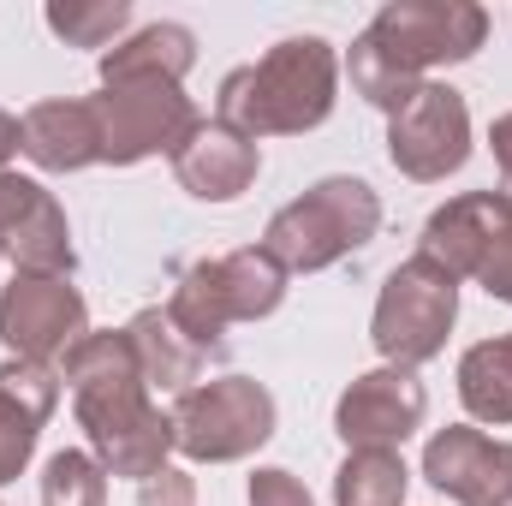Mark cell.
I'll return each instance as SVG.
<instances>
[{"label": "cell", "mask_w": 512, "mask_h": 506, "mask_svg": "<svg viewBox=\"0 0 512 506\" xmlns=\"http://www.w3.org/2000/svg\"><path fill=\"white\" fill-rule=\"evenodd\" d=\"M60 381H72V411L78 429L90 441V459L108 477L149 483L155 471H167L173 453V411L149 405V381L137 370L131 334H84L66 358Z\"/></svg>", "instance_id": "cell-1"}, {"label": "cell", "mask_w": 512, "mask_h": 506, "mask_svg": "<svg viewBox=\"0 0 512 506\" xmlns=\"http://www.w3.org/2000/svg\"><path fill=\"white\" fill-rule=\"evenodd\" d=\"M489 42V12L477 0H387L382 12L352 36L346 72L352 90L393 114L435 66H459Z\"/></svg>", "instance_id": "cell-2"}, {"label": "cell", "mask_w": 512, "mask_h": 506, "mask_svg": "<svg viewBox=\"0 0 512 506\" xmlns=\"http://www.w3.org/2000/svg\"><path fill=\"white\" fill-rule=\"evenodd\" d=\"M340 96V54L328 36H286L274 42L262 60L239 66L221 78L215 96V120L245 137H292V131H316L334 114Z\"/></svg>", "instance_id": "cell-3"}, {"label": "cell", "mask_w": 512, "mask_h": 506, "mask_svg": "<svg viewBox=\"0 0 512 506\" xmlns=\"http://www.w3.org/2000/svg\"><path fill=\"white\" fill-rule=\"evenodd\" d=\"M376 233H382V197L364 179L334 173V179H316L304 197H292L286 209L268 215L262 251L286 274H322L340 256L364 251Z\"/></svg>", "instance_id": "cell-4"}, {"label": "cell", "mask_w": 512, "mask_h": 506, "mask_svg": "<svg viewBox=\"0 0 512 506\" xmlns=\"http://www.w3.org/2000/svg\"><path fill=\"white\" fill-rule=\"evenodd\" d=\"M280 298H286V268L262 251V245H251V251H227V256H209V262H191L179 274V292L167 298V316L179 322V334L203 358H221L227 328L233 322L274 316Z\"/></svg>", "instance_id": "cell-5"}, {"label": "cell", "mask_w": 512, "mask_h": 506, "mask_svg": "<svg viewBox=\"0 0 512 506\" xmlns=\"http://www.w3.org/2000/svg\"><path fill=\"white\" fill-rule=\"evenodd\" d=\"M459 322V280L435 268L429 256H405L382 280L370 340L393 370H423L429 358L447 352V334Z\"/></svg>", "instance_id": "cell-6"}, {"label": "cell", "mask_w": 512, "mask_h": 506, "mask_svg": "<svg viewBox=\"0 0 512 506\" xmlns=\"http://www.w3.org/2000/svg\"><path fill=\"white\" fill-rule=\"evenodd\" d=\"M274 393L251 376L197 381L173 399V447L197 465H233L251 459L274 435Z\"/></svg>", "instance_id": "cell-7"}, {"label": "cell", "mask_w": 512, "mask_h": 506, "mask_svg": "<svg viewBox=\"0 0 512 506\" xmlns=\"http://www.w3.org/2000/svg\"><path fill=\"white\" fill-rule=\"evenodd\" d=\"M90 108H96V126H102V161L108 167H137L149 155H173L197 131L191 96L167 78L102 84V96H90Z\"/></svg>", "instance_id": "cell-8"}, {"label": "cell", "mask_w": 512, "mask_h": 506, "mask_svg": "<svg viewBox=\"0 0 512 506\" xmlns=\"http://www.w3.org/2000/svg\"><path fill=\"white\" fill-rule=\"evenodd\" d=\"M387 161L417 179L435 185L447 173H459L471 161V108L453 84H417L393 114H387Z\"/></svg>", "instance_id": "cell-9"}, {"label": "cell", "mask_w": 512, "mask_h": 506, "mask_svg": "<svg viewBox=\"0 0 512 506\" xmlns=\"http://www.w3.org/2000/svg\"><path fill=\"white\" fill-rule=\"evenodd\" d=\"M90 334V304L66 274H12L0 286V340L12 358L60 364Z\"/></svg>", "instance_id": "cell-10"}, {"label": "cell", "mask_w": 512, "mask_h": 506, "mask_svg": "<svg viewBox=\"0 0 512 506\" xmlns=\"http://www.w3.org/2000/svg\"><path fill=\"white\" fill-rule=\"evenodd\" d=\"M0 256L18 274H72V227L48 185L0 167Z\"/></svg>", "instance_id": "cell-11"}, {"label": "cell", "mask_w": 512, "mask_h": 506, "mask_svg": "<svg viewBox=\"0 0 512 506\" xmlns=\"http://www.w3.org/2000/svg\"><path fill=\"white\" fill-rule=\"evenodd\" d=\"M423 477L459 506H512V441L447 423L423 447Z\"/></svg>", "instance_id": "cell-12"}, {"label": "cell", "mask_w": 512, "mask_h": 506, "mask_svg": "<svg viewBox=\"0 0 512 506\" xmlns=\"http://www.w3.org/2000/svg\"><path fill=\"white\" fill-rule=\"evenodd\" d=\"M423 411H429V393H423V381L417 370H370V376H358L346 393H340V405H334V435L358 453V447H393L399 453V441L423 423Z\"/></svg>", "instance_id": "cell-13"}, {"label": "cell", "mask_w": 512, "mask_h": 506, "mask_svg": "<svg viewBox=\"0 0 512 506\" xmlns=\"http://www.w3.org/2000/svg\"><path fill=\"white\" fill-rule=\"evenodd\" d=\"M512 233V203L501 191H465V197H447L429 221H423V239L417 256H429L435 268H447L453 280L477 274L483 256L495 251Z\"/></svg>", "instance_id": "cell-14"}, {"label": "cell", "mask_w": 512, "mask_h": 506, "mask_svg": "<svg viewBox=\"0 0 512 506\" xmlns=\"http://www.w3.org/2000/svg\"><path fill=\"white\" fill-rule=\"evenodd\" d=\"M54 405H60V370L54 364H30V358L0 364V489L24 477Z\"/></svg>", "instance_id": "cell-15"}, {"label": "cell", "mask_w": 512, "mask_h": 506, "mask_svg": "<svg viewBox=\"0 0 512 506\" xmlns=\"http://www.w3.org/2000/svg\"><path fill=\"white\" fill-rule=\"evenodd\" d=\"M173 173L191 197L203 203H233L245 197L262 173V149H256L245 131L221 126V120H197V131L173 149Z\"/></svg>", "instance_id": "cell-16"}, {"label": "cell", "mask_w": 512, "mask_h": 506, "mask_svg": "<svg viewBox=\"0 0 512 506\" xmlns=\"http://www.w3.org/2000/svg\"><path fill=\"white\" fill-rule=\"evenodd\" d=\"M18 155L42 173H78V167H96L102 161V126H96V108L90 102H72V96H54V102H36L24 120H18Z\"/></svg>", "instance_id": "cell-17"}, {"label": "cell", "mask_w": 512, "mask_h": 506, "mask_svg": "<svg viewBox=\"0 0 512 506\" xmlns=\"http://www.w3.org/2000/svg\"><path fill=\"white\" fill-rule=\"evenodd\" d=\"M197 66V36L185 24H143L137 36L114 42L102 54V84H131V78H167L185 84V72Z\"/></svg>", "instance_id": "cell-18"}, {"label": "cell", "mask_w": 512, "mask_h": 506, "mask_svg": "<svg viewBox=\"0 0 512 506\" xmlns=\"http://www.w3.org/2000/svg\"><path fill=\"white\" fill-rule=\"evenodd\" d=\"M126 334H131L137 370H143L149 387H161V393H185V387H197V376H203L209 358L179 334V322L167 316V304H161V310H137Z\"/></svg>", "instance_id": "cell-19"}, {"label": "cell", "mask_w": 512, "mask_h": 506, "mask_svg": "<svg viewBox=\"0 0 512 506\" xmlns=\"http://www.w3.org/2000/svg\"><path fill=\"white\" fill-rule=\"evenodd\" d=\"M459 399L477 423H512V334L477 340L459 358Z\"/></svg>", "instance_id": "cell-20"}, {"label": "cell", "mask_w": 512, "mask_h": 506, "mask_svg": "<svg viewBox=\"0 0 512 506\" xmlns=\"http://www.w3.org/2000/svg\"><path fill=\"white\" fill-rule=\"evenodd\" d=\"M411 471L393 447H358L334 471V506H405Z\"/></svg>", "instance_id": "cell-21"}, {"label": "cell", "mask_w": 512, "mask_h": 506, "mask_svg": "<svg viewBox=\"0 0 512 506\" xmlns=\"http://www.w3.org/2000/svg\"><path fill=\"white\" fill-rule=\"evenodd\" d=\"M42 18L66 48H102L108 54L120 42V30L131 24V0H54Z\"/></svg>", "instance_id": "cell-22"}, {"label": "cell", "mask_w": 512, "mask_h": 506, "mask_svg": "<svg viewBox=\"0 0 512 506\" xmlns=\"http://www.w3.org/2000/svg\"><path fill=\"white\" fill-rule=\"evenodd\" d=\"M42 506H108V471L90 453L60 447L42 465Z\"/></svg>", "instance_id": "cell-23"}, {"label": "cell", "mask_w": 512, "mask_h": 506, "mask_svg": "<svg viewBox=\"0 0 512 506\" xmlns=\"http://www.w3.org/2000/svg\"><path fill=\"white\" fill-rule=\"evenodd\" d=\"M251 506H316V501H310V489H304L292 471L262 465V471L251 477Z\"/></svg>", "instance_id": "cell-24"}, {"label": "cell", "mask_w": 512, "mask_h": 506, "mask_svg": "<svg viewBox=\"0 0 512 506\" xmlns=\"http://www.w3.org/2000/svg\"><path fill=\"white\" fill-rule=\"evenodd\" d=\"M137 506H197V483L185 471H155L149 483H137Z\"/></svg>", "instance_id": "cell-25"}, {"label": "cell", "mask_w": 512, "mask_h": 506, "mask_svg": "<svg viewBox=\"0 0 512 506\" xmlns=\"http://www.w3.org/2000/svg\"><path fill=\"white\" fill-rule=\"evenodd\" d=\"M477 280H483V292L489 298H501V304H512V233L495 245V251L483 256V268H477Z\"/></svg>", "instance_id": "cell-26"}, {"label": "cell", "mask_w": 512, "mask_h": 506, "mask_svg": "<svg viewBox=\"0 0 512 506\" xmlns=\"http://www.w3.org/2000/svg\"><path fill=\"white\" fill-rule=\"evenodd\" d=\"M489 149H495V173H501V197L512 203V114L489 126Z\"/></svg>", "instance_id": "cell-27"}, {"label": "cell", "mask_w": 512, "mask_h": 506, "mask_svg": "<svg viewBox=\"0 0 512 506\" xmlns=\"http://www.w3.org/2000/svg\"><path fill=\"white\" fill-rule=\"evenodd\" d=\"M12 149H18V120L0 108V167H6V155H12Z\"/></svg>", "instance_id": "cell-28"}]
</instances>
